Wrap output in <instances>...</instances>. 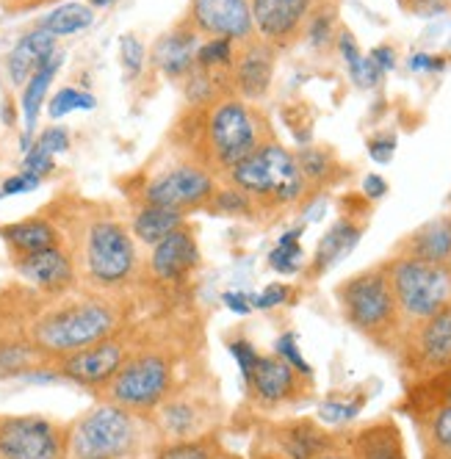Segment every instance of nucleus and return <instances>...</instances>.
Returning <instances> with one entry per match:
<instances>
[{"label":"nucleus","instance_id":"nucleus-1","mask_svg":"<svg viewBox=\"0 0 451 459\" xmlns=\"http://www.w3.org/2000/svg\"><path fill=\"white\" fill-rule=\"evenodd\" d=\"M45 211L56 219L70 249L81 288L98 293H131L142 285L144 260L139 241L108 203L64 191Z\"/></svg>","mask_w":451,"mask_h":459},{"label":"nucleus","instance_id":"nucleus-2","mask_svg":"<svg viewBox=\"0 0 451 459\" xmlns=\"http://www.w3.org/2000/svg\"><path fill=\"white\" fill-rule=\"evenodd\" d=\"M274 139L269 117L239 94H224L203 106H186L172 130L169 147L200 163L219 180L236 169L257 147Z\"/></svg>","mask_w":451,"mask_h":459},{"label":"nucleus","instance_id":"nucleus-3","mask_svg":"<svg viewBox=\"0 0 451 459\" xmlns=\"http://www.w3.org/2000/svg\"><path fill=\"white\" fill-rule=\"evenodd\" d=\"M131 324L127 293H98L75 288L64 297H42L37 310L25 313L14 333H22L53 363L98 343Z\"/></svg>","mask_w":451,"mask_h":459},{"label":"nucleus","instance_id":"nucleus-4","mask_svg":"<svg viewBox=\"0 0 451 459\" xmlns=\"http://www.w3.org/2000/svg\"><path fill=\"white\" fill-rule=\"evenodd\" d=\"M158 435L150 415H139L111 402H100L67 423L70 459H147Z\"/></svg>","mask_w":451,"mask_h":459},{"label":"nucleus","instance_id":"nucleus-5","mask_svg":"<svg viewBox=\"0 0 451 459\" xmlns=\"http://www.w3.org/2000/svg\"><path fill=\"white\" fill-rule=\"evenodd\" d=\"M221 183L236 186L255 203L257 213H277L302 203L310 186L302 175L297 152H291L277 139L257 147L249 158H244L236 169L221 178Z\"/></svg>","mask_w":451,"mask_h":459},{"label":"nucleus","instance_id":"nucleus-6","mask_svg":"<svg viewBox=\"0 0 451 459\" xmlns=\"http://www.w3.org/2000/svg\"><path fill=\"white\" fill-rule=\"evenodd\" d=\"M178 351L142 335L139 346L127 354L117 377L98 393L100 402H111L139 415H152L160 402L178 387Z\"/></svg>","mask_w":451,"mask_h":459},{"label":"nucleus","instance_id":"nucleus-7","mask_svg":"<svg viewBox=\"0 0 451 459\" xmlns=\"http://www.w3.org/2000/svg\"><path fill=\"white\" fill-rule=\"evenodd\" d=\"M335 297L346 324L354 333H360L363 338L385 349L399 346L404 321L399 316L385 266H374L343 280L335 290Z\"/></svg>","mask_w":451,"mask_h":459},{"label":"nucleus","instance_id":"nucleus-8","mask_svg":"<svg viewBox=\"0 0 451 459\" xmlns=\"http://www.w3.org/2000/svg\"><path fill=\"white\" fill-rule=\"evenodd\" d=\"M219 178L203 169L200 163L180 158L160 167L155 172H139L134 186H122L131 205H158V208H172L180 213H195L205 211L211 196L219 188Z\"/></svg>","mask_w":451,"mask_h":459},{"label":"nucleus","instance_id":"nucleus-9","mask_svg":"<svg viewBox=\"0 0 451 459\" xmlns=\"http://www.w3.org/2000/svg\"><path fill=\"white\" fill-rule=\"evenodd\" d=\"M382 266L385 274H388L404 326L435 316L451 302V280L446 266L424 264V260H415L407 255H394Z\"/></svg>","mask_w":451,"mask_h":459},{"label":"nucleus","instance_id":"nucleus-10","mask_svg":"<svg viewBox=\"0 0 451 459\" xmlns=\"http://www.w3.org/2000/svg\"><path fill=\"white\" fill-rule=\"evenodd\" d=\"M142 330L134 324H125L119 333L91 343L81 351H73L67 357H61L53 363V371L58 379L73 382L78 387L91 390L94 396L117 377V371L125 366L127 354H131L139 341H142Z\"/></svg>","mask_w":451,"mask_h":459},{"label":"nucleus","instance_id":"nucleus-11","mask_svg":"<svg viewBox=\"0 0 451 459\" xmlns=\"http://www.w3.org/2000/svg\"><path fill=\"white\" fill-rule=\"evenodd\" d=\"M0 459H70L67 423L48 415H0Z\"/></svg>","mask_w":451,"mask_h":459},{"label":"nucleus","instance_id":"nucleus-12","mask_svg":"<svg viewBox=\"0 0 451 459\" xmlns=\"http://www.w3.org/2000/svg\"><path fill=\"white\" fill-rule=\"evenodd\" d=\"M396 349L404 368L418 379L446 371L451 366V302L435 316L404 326Z\"/></svg>","mask_w":451,"mask_h":459},{"label":"nucleus","instance_id":"nucleus-13","mask_svg":"<svg viewBox=\"0 0 451 459\" xmlns=\"http://www.w3.org/2000/svg\"><path fill=\"white\" fill-rule=\"evenodd\" d=\"M200 264H203V252H200L197 227L186 221L172 236L150 247L142 282L147 280L155 288H180L195 277Z\"/></svg>","mask_w":451,"mask_h":459},{"label":"nucleus","instance_id":"nucleus-14","mask_svg":"<svg viewBox=\"0 0 451 459\" xmlns=\"http://www.w3.org/2000/svg\"><path fill=\"white\" fill-rule=\"evenodd\" d=\"M327 0H249L255 37L269 48L291 50L305 39L308 22Z\"/></svg>","mask_w":451,"mask_h":459},{"label":"nucleus","instance_id":"nucleus-15","mask_svg":"<svg viewBox=\"0 0 451 459\" xmlns=\"http://www.w3.org/2000/svg\"><path fill=\"white\" fill-rule=\"evenodd\" d=\"M158 443H169V440H191L208 435L213 429L216 420V404L203 396L200 390H188V387H175L172 396L160 402V407L150 415Z\"/></svg>","mask_w":451,"mask_h":459},{"label":"nucleus","instance_id":"nucleus-16","mask_svg":"<svg viewBox=\"0 0 451 459\" xmlns=\"http://www.w3.org/2000/svg\"><path fill=\"white\" fill-rule=\"evenodd\" d=\"M244 382H247V393L252 404L261 410H280L288 404H297L310 393V385H308L310 379L297 374L277 354L257 357L252 374Z\"/></svg>","mask_w":451,"mask_h":459},{"label":"nucleus","instance_id":"nucleus-17","mask_svg":"<svg viewBox=\"0 0 451 459\" xmlns=\"http://www.w3.org/2000/svg\"><path fill=\"white\" fill-rule=\"evenodd\" d=\"M183 20L208 39H233L241 45L255 37L249 0H188Z\"/></svg>","mask_w":451,"mask_h":459},{"label":"nucleus","instance_id":"nucleus-18","mask_svg":"<svg viewBox=\"0 0 451 459\" xmlns=\"http://www.w3.org/2000/svg\"><path fill=\"white\" fill-rule=\"evenodd\" d=\"M12 266L20 274V280L37 290L39 297H64L75 288H81L75 260L67 247H53L34 255L12 257Z\"/></svg>","mask_w":451,"mask_h":459},{"label":"nucleus","instance_id":"nucleus-19","mask_svg":"<svg viewBox=\"0 0 451 459\" xmlns=\"http://www.w3.org/2000/svg\"><path fill=\"white\" fill-rule=\"evenodd\" d=\"M274 67H277V50L269 48L264 39H247L236 48L233 58V91L249 103L264 100L274 81Z\"/></svg>","mask_w":451,"mask_h":459},{"label":"nucleus","instance_id":"nucleus-20","mask_svg":"<svg viewBox=\"0 0 451 459\" xmlns=\"http://www.w3.org/2000/svg\"><path fill=\"white\" fill-rule=\"evenodd\" d=\"M197 50H200V34L180 17L167 34H160L155 39L150 58L160 70V75L175 83H183L197 70Z\"/></svg>","mask_w":451,"mask_h":459},{"label":"nucleus","instance_id":"nucleus-21","mask_svg":"<svg viewBox=\"0 0 451 459\" xmlns=\"http://www.w3.org/2000/svg\"><path fill=\"white\" fill-rule=\"evenodd\" d=\"M0 241L6 244L9 257H22V255H34L42 249L64 247L61 230L48 211L30 213V216L9 221V224H0Z\"/></svg>","mask_w":451,"mask_h":459},{"label":"nucleus","instance_id":"nucleus-22","mask_svg":"<svg viewBox=\"0 0 451 459\" xmlns=\"http://www.w3.org/2000/svg\"><path fill=\"white\" fill-rule=\"evenodd\" d=\"M333 443H335V435L321 429V426L310 418L277 423L272 432V448L285 459H316Z\"/></svg>","mask_w":451,"mask_h":459},{"label":"nucleus","instance_id":"nucleus-23","mask_svg":"<svg viewBox=\"0 0 451 459\" xmlns=\"http://www.w3.org/2000/svg\"><path fill=\"white\" fill-rule=\"evenodd\" d=\"M58 39L50 37L48 30L42 28H34V30H28V34H22L14 48L9 50L6 56V78L14 89H22L25 81L34 75L39 67H45V64L58 53Z\"/></svg>","mask_w":451,"mask_h":459},{"label":"nucleus","instance_id":"nucleus-24","mask_svg":"<svg viewBox=\"0 0 451 459\" xmlns=\"http://www.w3.org/2000/svg\"><path fill=\"white\" fill-rule=\"evenodd\" d=\"M396 255H407L424 264L446 266L451 257V216H438L418 230H412L410 236L402 238Z\"/></svg>","mask_w":451,"mask_h":459},{"label":"nucleus","instance_id":"nucleus-25","mask_svg":"<svg viewBox=\"0 0 451 459\" xmlns=\"http://www.w3.org/2000/svg\"><path fill=\"white\" fill-rule=\"evenodd\" d=\"M64 64V56L61 50L45 64V67H39L34 75H30L25 81V86L20 89V111H22V122H25V136H22V152L34 144V130H37V122H39V114L42 108L48 106V97H50V86L61 70Z\"/></svg>","mask_w":451,"mask_h":459},{"label":"nucleus","instance_id":"nucleus-26","mask_svg":"<svg viewBox=\"0 0 451 459\" xmlns=\"http://www.w3.org/2000/svg\"><path fill=\"white\" fill-rule=\"evenodd\" d=\"M349 454L351 459H407L404 440L396 420L382 418L354 435L349 440Z\"/></svg>","mask_w":451,"mask_h":459},{"label":"nucleus","instance_id":"nucleus-27","mask_svg":"<svg viewBox=\"0 0 451 459\" xmlns=\"http://www.w3.org/2000/svg\"><path fill=\"white\" fill-rule=\"evenodd\" d=\"M50 366L53 359L30 343L22 333H6L0 338V382L25 379L28 374H37Z\"/></svg>","mask_w":451,"mask_h":459},{"label":"nucleus","instance_id":"nucleus-28","mask_svg":"<svg viewBox=\"0 0 451 459\" xmlns=\"http://www.w3.org/2000/svg\"><path fill=\"white\" fill-rule=\"evenodd\" d=\"M363 238V227L354 221V219H341L335 221L325 236H321L316 255H313V264H310V277H321L325 272H330L335 264L360 244Z\"/></svg>","mask_w":451,"mask_h":459},{"label":"nucleus","instance_id":"nucleus-29","mask_svg":"<svg viewBox=\"0 0 451 459\" xmlns=\"http://www.w3.org/2000/svg\"><path fill=\"white\" fill-rule=\"evenodd\" d=\"M188 221L186 213L172 211V208H158V205H136L131 216V233L139 244L155 247L158 241H164L172 236L178 227Z\"/></svg>","mask_w":451,"mask_h":459},{"label":"nucleus","instance_id":"nucleus-30","mask_svg":"<svg viewBox=\"0 0 451 459\" xmlns=\"http://www.w3.org/2000/svg\"><path fill=\"white\" fill-rule=\"evenodd\" d=\"M421 440L427 454L451 459V402H435L421 415Z\"/></svg>","mask_w":451,"mask_h":459},{"label":"nucleus","instance_id":"nucleus-31","mask_svg":"<svg viewBox=\"0 0 451 459\" xmlns=\"http://www.w3.org/2000/svg\"><path fill=\"white\" fill-rule=\"evenodd\" d=\"M94 22V9H89L86 4H61L58 9L48 12L37 28L48 30L50 37H73L81 34Z\"/></svg>","mask_w":451,"mask_h":459},{"label":"nucleus","instance_id":"nucleus-32","mask_svg":"<svg viewBox=\"0 0 451 459\" xmlns=\"http://www.w3.org/2000/svg\"><path fill=\"white\" fill-rule=\"evenodd\" d=\"M152 459H224L221 443L213 432L191 437V440H169L160 443Z\"/></svg>","mask_w":451,"mask_h":459},{"label":"nucleus","instance_id":"nucleus-33","mask_svg":"<svg viewBox=\"0 0 451 459\" xmlns=\"http://www.w3.org/2000/svg\"><path fill=\"white\" fill-rule=\"evenodd\" d=\"M205 211L211 216H230V219H249V221L261 219V213H257V208L249 196L244 191H239L236 186H228V183H219V188L211 196Z\"/></svg>","mask_w":451,"mask_h":459},{"label":"nucleus","instance_id":"nucleus-34","mask_svg":"<svg viewBox=\"0 0 451 459\" xmlns=\"http://www.w3.org/2000/svg\"><path fill=\"white\" fill-rule=\"evenodd\" d=\"M305 264V249H302V230H288L280 236L274 249L269 252V266L277 274H297Z\"/></svg>","mask_w":451,"mask_h":459},{"label":"nucleus","instance_id":"nucleus-35","mask_svg":"<svg viewBox=\"0 0 451 459\" xmlns=\"http://www.w3.org/2000/svg\"><path fill=\"white\" fill-rule=\"evenodd\" d=\"M94 106H98V100H94V94L91 91H83L78 86H61L56 94L48 97V117L53 122L64 119V117H70L75 111H91Z\"/></svg>","mask_w":451,"mask_h":459},{"label":"nucleus","instance_id":"nucleus-36","mask_svg":"<svg viewBox=\"0 0 451 459\" xmlns=\"http://www.w3.org/2000/svg\"><path fill=\"white\" fill-rule=\"evenodd\" d=\"M236 42L233 39H205L197 50V70L205 73H230L236 58Z\"/></svg>","mask_w":451,"mask_h":459},{"label":"nucleus","instance_id":"nucleus-37","mask_svg":"<svg viewBox=\"0 0 451 459\" xmlns=\"http://www.w3.org/2000/svg\"><path fill=\"white\" fill-rule=\"evenodd\" d=\"M297 160L302 167V175L308 180V186L313 183H325L333 178L335 172V158L330 150H321V147H308L302 152H297Z\"/></svg>","mask_w":451,"mask_h":459},{"label":"nucleus","instance_id":"nucleus-38","mask_svg":"<svg viewBox=\"0 0 451 459\" xmlns=\"http://www.w3.org/2000/svg\"><path fill=\"white\" fill-rule=\"evenodd\" d=\"M305 39L316 50H325V48H330L338 39L335 37V9L330 4H325L313 14V20L308 22V30H305Z\"/></svg>","mask_w":451,"mask_h":459},{"label":"nucleus","instance_id":"nucleus-39","mask_svg":"<svg viewBox=\"0 0 451 459\" xmlns=\"http://www.w3.org/2000/svg\"><path fill=\"white\" fill-rule=\"evenodd\" d=\"M144 61H147V48L136 34H125L119 39V64L127 81H139L144 73Z\"/></svg>","mask_w":451,"mask_h":459},{"label":"nucleus","instance_id":"nucleus-40","mask_svg":"<svg viewBox=\"0 0 451 459\" xmlns=\"http://www.w3.org/2000/svg\"><path fill=\"white\" fill-rule=\"evenodd\" d=\"M274 354L280 357V359H285L288 366H291L297 374H302V377H313V368L308 366V359H305V354L299 351V343H297V335L294 333H285V335H280L277 338V343H274Z\"/></svg>","mask_w":451,"mask_h":459},{"label":"nucleus","instance_id":"nucleus-41","mask_svg":"<svg viewBox=\"0 0 451 459\" xmlns=\"http://www.w3.org/2000/svg\"><path fill=\"white\" fill-rule=\"evenodd\" d=\"M22 172H30L37 178H50L56 172V155H50L48 150H42L37 142L25 150V158H22Z\"/></svg>","mask_w":451,"mask_h":459},{"label":"nucleus","instance_id":"nucleus-42","mask_svg":"<svg viewBox=\"0 0 451 459\" xmlns=\"http://www.w3.org/2000/svg\"><path fill=\"white\" fill-rule=\"evenodd\" d=\"M349 78L354 86H360V89H374L379 81H382V73L379 67L371 61V56H360L354 64H349Z\"/></svg>","mask_w":451,"mask_h":459},{"label":"nucleus","instance_id":"nucleus-43","mask_svg":"<svg viewBox=\"0 0 451 459\" xmlns=\"http://www.w3.org/2000/svg\"><path fill=\"white\" fill-rule=\"evenodd\" d=\"M42 150H48L50 155H61V152H67L70 150V130L64 127V125H50L45 127L42 134L34 139Z\"/></svg>","mask_w":451,"mask_h":459},{"label":"nucleus","instance_id":"nucleus-44","mask_svg":"<svg viewBox=\"0 0 451 459\" xmlns=\"http://www.w3.org/2000/svg\"><path fill=\"white\" fill-rule=\"evenodd\" d=\"M288 293H291V288L282 285V282H272L266 285L261 293H252V307L257 310H269V307H277L288 299Z\"/></svg>","mask_w":451,"mask_h":459},{"label":"nucleus","instance_id":"nucleus-45","mask_svg":"<svg viewBox=\"0 0 451 459\" xmlns=\"http://www.w3.org/2000/svg\"><path fill=\"white\" fill-rule=\"evenodd\" d=\"M42 186V178L30 175V172H17L12 178L4 180L0 186V196H14V194H28V191H37Z\"/></svg>","mask_w":451,"mask_h":459},{"label":"nucleus","instance_id":"nucleus-46","mask_svg":"<svg viewBox=\"0 0 451 459\" xmlns=\"http://www.w3.org/2000/svg\"><path fill=\"white\" fill-rule=\"evenodd\" d=\"M230 354L236 357V363H239V371H241V377L247 379L249 374H252V368H255V363H257V349L249 343V341H244V338H239V341H230Z\"/></svg>","mask_w":451,"mask_h":459},{"label":"nucleus","instance_id":"nucleus-47","mask_svg":"<svg viewBox=\"0 0 451 459\" xmlns=\"http://www.w3.org/2000/svg\"><path fill=\"white\" fill-rule=\"evenodd\" d=\"M396 152V136L391 134H382V136H374L369 142V155L377 160V163H388Z\"/></svg>","mask_w":451,"mask_h":459},{"label":"nucleus","instance_id":"nucleus-48","mask_svg":"<svg viewBox=\"0 0 451 459\" xmlns=\"http://www.w3.org/2000/svg\"><path fill=\"white\" fill-rule=\"evenodd\" d=\"M399 4L418 17H435L440 12H446L448 0H399Z\"/></svg>","mask_w":451,"mask_h":459},{"label":"nucleus","instance_id":"nucleus-49","mask_svg":"<svg viewBox=\"0 0 451 459\" xmlns=\"http://www.w3.org/2000/svg\"><path fill=\"white\" fill-rule=\"evenodd\" d=\"M56 4H61V0H0V9L6 14H25V12L56 6Z\"/></svg>","mask_w":451,"mask_h":459},{"label":"nucleus","instance_id":"nucleus-50","mask_svg":"<svg viewBox=\"0 0 451 459\" xmlns=\"http://www.w3.org/2000/svg\"><path fill=\"white\" fill-rule=\"evenodd\" d=\"M221 302L230 313L236 316H247L252 310V293H244V290H224L221 293Z\"/></svg>","mask_w":451,"mask_h":459},{"label":"nucleus","instance_id":"nucleus-51","mask_svg":"<svg viewBox=\"0 0 451 459\" xmlns=\"http://www.w3.org/2000/svg\"><path fill=\"white\" fill-rule=\"evenodd\" d=\"M371 61L377 64L379 73L385 75V73H391V70L396 67V53H394V48H388V45H379V48L371 50Z\"/></svg>","mask_w":451,"mask_h":459},{"label":"nucleus","instance_id":"nucleus-52","mask_svg":"<svg viewBox=\"0 0 451 459\" xmlns=\"http://www.w3.org/2000/svg\"><path fill=\"white\" fill-rule=\"evenodd\" d=\"M440 67H443V61H438V58H432L427 53H415L410 58V70H415V73H435Z\"/></svg>","mask_w":451,"mask_h":459},{"label":"nucleus","instance_id":"nucleus-53","mask_svg":"<svg viewBox=\"0 0 451 459\" xmlns=\"http://www.w3.org/2000/svg\"><path fill=\"white\" fill-rule=\"evenodd\" d=\"M363 191L369 200H379V196L388 194V183H385V178H379V175H369L363 183Z\"/></svg>","mask_w":451,"mask_h":459},{"label":"nucleus","instance_id":"nucleus-54","mask_svg":"<svg viewBox=\"0 0 451 459\" xmlns=\"http://www.w3.org/2000/svg\"><path fill=\"white\" fill-rule=\"evenodd\" d=\"M316 459H351V454H349V446H343V443H333L325 454H318Z\"/></svg>","mask_w":451,"mask_h":459},{"label":"nucleus","instance_id":"nucleus-55","mask_svg":"<svg viewBox=\"0 0 451 459\" xmlns=\"http://www.w3.org/2000/svg\"><path fill=\"white\" fill-rule=\"evenodd\" d=\"M429 379H440L443 385H440V402H451V366L446 368V371H440V374H435V377H429Z\"/></svg>","mask_w":451,"mask_h":459},{"label":"nucleus","instance_id":"nucleus-56","mask_svg":"<svg viewBox=\"0 0 451 459\" xmlns=\"http://www.w3.org/2000/svg\"><path fill=\"white\" fill-rule=\"evenodd\" d=\"M249 459H285V456H280V454L269 446V448H255Z\"/></svg>","mask_w":451,"mask_h":459},{"label":"nucleus","instance_id":"nucleus-57","mask_svg":"<svg viewBox=\"0 0 451 459\" xmlns=\"http://www.w3.org/2000/svg\"><path fill=\"white\" fill-rule=\"evenodd\" d=\"M117 0H86V6L89 9H108V6H114Z\"/></svg>","mask_w":451,"mask_h":459},{"label":"nucleus","instance_id":"nucleus-58","mask_svg":"<svg viewBox=\"0 0 451 459\" xmlns=\"http://www.w3.org/2000/svg\"><path fill=\"white\" fill-rule=\"evenodd\" d=\"M6 333H12L9 326H6V318H0V338H4Z\"/></svg>","mask_w":451,"mask_h":459},{"label":"nucleus","instance_id":"nucleus-59","mask_svg":"<svg viewBox=\"0 0 451 459\" xmlns=\"http://www.w3.org/2000/svg\"><path fill=\"white\" fill-rule=\"evenodd\" d=\"M446 272H448V280H451V257H448V264H446Z\"/></svg>","mask_w":451,"mask_h":459},{"label":"nucleus","instance_id":"nucleus-60","mask_svg":"<svg viewBox=\"0 0 451 459\" xmlns=\"http://www.w3.org/2000/svg\"><path fill=\"white\" fill-rule=\"evenodd\" d=\"M427 459H446V456H435V454H427Z\"/></svg>","mask_w":451,"mask_h":459},{"label":"nucleus","instance_id":"nucleus-61","mask_svg":"<svg viewBox=\"0 0 451 459\" xmlns=\"http://www.w3.org/2000/svg\"><path fill=\"white\" fill-rule=\"evenodd\" d=\"M448 6H451V0H448Z\"/></svg>","mask_w":451,"mask_h":459}]
</instances>
